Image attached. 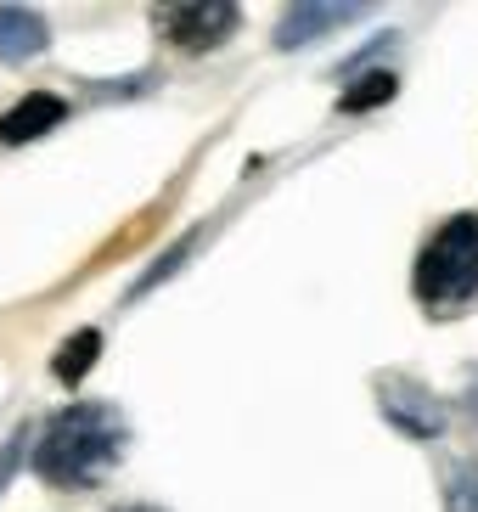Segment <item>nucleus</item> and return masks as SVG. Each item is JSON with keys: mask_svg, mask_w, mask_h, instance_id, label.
Wrapping results in <instances>:
<instances>
[{"mask_svg": "<svg viewBox=\"0 0 478 512\" xmlns=\"http://www.w3.org/2000/svg\"><path fill=\"white\" fill-rule=\"evenodd\" d=\"M124 451V422L107 406H68L45 422L34 473L62 490H90Z\"/></svg>", "mask_w": 478, "mask_h": 512, "instance_id": "obj_1", "label": "nucleus"}, {"mask_svg": "<svg viewBox=\"0 0 478 512\" xmlns=\"http://www.w3.org/2000/svg\"><path fill=\"white\" fill-rule=\"evenodd\" d=\"M478 293V214H450L417 254V299L428 310H456Z\"/></svg>", "mask_w": 478, "mask_h": 512, "instance_id": "obj_2", "label": "nucleus"}, {"mask_svg": "<svg viewBox=\"0 0 478 512\" xmlns=\"http://www.w3.org/2000/svg\"><path fill=\"white\" fill-rule=\"evenodd\" d=\"M158 29H164V40L180 51H214V46L231 40V29H237V6H225V0L164 6V12H158Z\"/></svg>", "mask_w": 478, "mask_h": 512, "instance_id": "obj_3", "label": "nucleus"}, {"mask_svg": "<svg viewBox=\"0 0 478 512\" xmlns=\"http://www.w3.org/2000/svg\"><path fill=\"white\" fill-rule=\"evenodd\" d=\"M377 389H383V411H389L394 428H405V439H439L445 428V406H439V394H428L422 383L411 377H377Z\"/></svg>", "mask_w": 478, "mask_h": 512, "instance_id": "obj_4", "label": "nucleus"}, {"mask_svg": "<svg viewBox=\"0 0 478 512\" xmlns=\"http://www.w3.org/2000/svg\"><path fill=\"white\" fill-rule=\"evenodd\" d=\"M62 119H68L62 96L34 91V96H23L17 107H6V113H0V141H34V136H45L51 124H62Z\"/></svg>", "mask_w": 478, "mask_h": 512, "instance_id": "obj_5", "label": "nucleus"}, {"mask_svg": "<svg viewBox=\"0 0 478 512\" xmlns=\"http://www.w3.org/2000/svg\"><path fill=\"white\" fill-rule=\"evenodd\" d=\"M360 6H293V12L282 17V29H276V46L293 51L304 46V40H321L327 29H338V23H355Z\"/></svg>", "mask_w": 478, "mask_h": 512, "instance_id": "obj_6", "label": "nucleus"}, {"mask_svg": "<svg viewBox=\"0 0 478 512\" xmlns=\"http://www.w3.org/2000/svg\"><path fill=\"white\" fill-rule=\"evenodd\" d=\"M45 51V23L23 6H0V62H29Z\"/></svg>", "mask_w": 478, "mask_h": 512, "instance_id": "obj_7", "label": "nucleus"}, {"mask_svg": "<svg viewBox=\"0 0 478 512\" xmlns=\"http://www.w3.org/2000/svg\"><path fill=\"white\" fill-rule=\"evenodd\" d=\"M96 349H102V332H74V338H68V344L57 349V361H51V372L62 377V383H79V377L90 372V366H96Z\"/></svg>", "mask_w": 478, "mask_h": 512, "instance_id": "obj_8", "label": "nucleus"}, {"mask_svg": "<svg viewBox=\"0 0 478 512\" xmlns=\"http://www.w3.org/2000/svg\"><path fill=\"white\" fill-rule=\"evenodd\" d=\"M445 512H478V462H456L445 473Z\"/></svg>", "mask_w": 478, "mask_h": 512, "instance_id": "obj_9", "label": "nucleus"}, {"mask_svg": "<svg viewBox=\"0 0 478 512\" xmlns=\"http://www.w3.org/2000/svg\"><path fill=\"white\" fill-rule=\"evenodd\" d=\"M119 512H158V507H119Z\"/></svg>", "mask_w": 478, "mask_h": 512, "instance_id": "obj_10", "label": "nucleus"}]
</instances>
